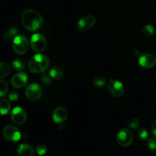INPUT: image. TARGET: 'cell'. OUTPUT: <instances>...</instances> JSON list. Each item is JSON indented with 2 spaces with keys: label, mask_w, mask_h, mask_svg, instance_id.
<instances>
[{
  "label": "cell",
  "mask_w": 156,
  "mask_h": 156,
  "mask_svg": "<svg viewBox=\"0 0 156 156\" xmlns=\"http://www.w3.org/2000/svg\"><path fill=\"white\" fill-rule=\"evenodd\" d=\"M28 82V76L24 72H18L11 79L10 83L13 88H21L27 85Z\"/></svg>",
  "instance_id": "8fae6325"
},
{
  "label": "cell",
  "mask_w": 156,
  "mask_h": 156,
  "mask_svg": "<svg viewBox=\"0 0 156 156\" xmlns=\"http://www.w3.org/2000/svg\"><path fill=\"white\" fill-rule=\"evenodd\" d=\"M29 48V41L24 35H17L12 42V49L18 55H23L27 53Z\"/></svg>",
  "instance_id": "3957f363"
},
{
  "label": "cell",
  "mask_w": 156,
  "mask_h": 156,
  "mask_svg": "<svg viewBox=\"0 0 156 156\" xmlns=\"http://www.w3.org/2000/svg\"><path fill=\"white\" fill-rule=\"evenodd\" d=\"M30 44L32 50L37 53H41L45 50L47 43L44 35L41 34H34L30 37Z\"/></svg>",
  "instance_id": "5b68a950"
},
{
  "label": "cell",
  "mask_w": 156,
  "mask_h": 156,
  "mask_svg": "<svg viewBox=\"0 0 156 156\" xmlns=\"http://www.w3.org/2000/svg\"><path fill=\"white\" fill-rule=\"evenodd\" d=\"M42 88L37 83H31L25 89V96L29 101H35L39 100L42 96Z\"/></svg>",
  "instance_id": "8992f818"
},
{
  "label": "cell",
  "mask_w": 156,
  "mask_h": 156,
  "mask_svg": "<svg viewBox=\"0 0 156 156\" xmlns=\"http://www.w3.org/2000/svg\"><path fill=\"white\" fill-rule=\"evenodd\" d=\"M108 91L115 98H120L123 95L125 91L124 86L121 82L116 79H111L108 84Z\"/></svg>",
  "instance_id": "9c48e42d"
},
{
  "label": "cell",
  "mask_w": 156,
  "mask_h": 156,
  "mask_svg": "<svg viewBox=\"0 0 156 156\" xmlns=\"http://www.w3.org/2000/svg\"><path fill=\"white\" fill-rule=\"evenodd\" d=\"M17 152L19 156H33L34 151L30 145L22 143L18 146Z\"/></svg>",
  "instance_id": "5bb4252c"
},
{
  "label": "cell",
  "mask_w": 156,
  "mask_h": 156,
  "mask_svg": "<svg viewBox=\"0 0 156 156\" xmlns=\"http://www.w3.org/2000/svg\"><path fill=\"white\" fill-rule=\"evenodd\" d=\"M151 129H152V133L155 136H156V120H155L152 123V126H151Z\"/></svg>",
  "instance_id": "f1b7e54d"
},
{
  "label": "cell",
  "mask_w": 156,
  "mask_h": 156,
  "mask_svg": "<svg viewBox=\"0 0 156 156\" xmlns=\"http://www.w3.org/2000/svg\"><path fill=\"white\" fill-rule=\"evenodd\" d=\"M9 91V85L5 80L0 79V98H2L7 94Z\"/></svg>",
  "instance_id": "44dd1931"
},
{
  "label": "cell",
  "mask_w": 156,
  "mask_h": 156,
  "mask_svg": "<svg viewBox=\"0 0 156 156\" xmlns=\"http://www.w3.org/2000/svg\"><path fill=\"white\" fill-rule=\"evenodd\" d=\"M36 152L39 155H44L47 152V147L44 144L38 145L36 147Z\"/></svg>",
  "instance_id": "d4e9b609"
},
{
  "label": "cell",
  "mask_w": 156,
  "mask_h": 156,
  "mask_svg": "<svg viewBox=\"0 0 156 156\" xmlns=\"http://www.w3.org/2000/svg\"><path fill=\"white\" fill-rule=\"evenodd\" d=\"M147 146L150 150L155 151L156 150V136H154L152 138H149V141H148Z\"/></svg>",
  "instance_id": "484cf974"
},
{
  "label": "cell",
  "mask_w": 156,
  "mask_h": 156,
  "mask_svg": "<svg viewBox=\"0 0 156 156\" xmlns=\"http://www.w3.org/2000/svg\"><path fill=\"white\" fill-rule=\"evenodd\" d=\"M17 34H18V29L15 27H12L8 29L7 31L4 34V35H3V39L6 42H9V41L14 39L15 36H17Z\"/></svg>",
  "instance_id": "2e32d148"
},
{
  "label": "cell",
  "mask_w": 156,
  "mask_h": 156,
  "mask_svg": "<svg viewBox=\"0 0 156 156\" xmlns=\"http://www.w3.org/2000/svg\"><path fill=\"white\" fill-rule=\"evenodd\" d=\"M11 119L15 124L21 126L27 120V114L24 108L21 107H15L11 113Z\"/></svg>",
  "instance_id": "30bf717a"
},
{
  "label": "cell",
  "mask_w": 156,
  "mask_h": 156,
  "mask_svg": "<svg viewBox=\"0 0 156 156\" xmlns=\"http://www.w3.org/2000/svg\"><path fill=\"white\" fill-rule=\"evenodd\" d=\"M138 136L143 140H147L149 139V133L145 127H142L138 131Z\"/></svg>",
  "instance_id": "603a6c76"
},
{
  "label": "cell",
  "mask_w": 156,
  "mask_h": 156,
  "mask_svg": "<svg viewBox=\"0 0 156 156\" xmlns=\"http://www.w3.org/2000/svg\"><path fill=\"white\" fill-rule=\"evenodd\" d=\"M63 76V70L60 67H54V68L51 69L50 71V76L51 78H53V79H56V80L62 79Z\"/></svg>",
  "instance_id": "9a60e30c"
},
{
  "label": "cell",
  "mask_w": 156,
  "mask_h": 156,
  "mask_svg": "<svg viewBox=\"0 0 156 156\" xmlns=\"http://www.w3.org/2000/svg\"><path fill=\"white\" fill-rule=\"evenodd\" d=\"M9 98L12 101H15L18 98V93L16 91H11L9 93Z\"/></svg>",
  "instance_id": "4316f807"
},
{
  "label": "cell",
  "mask_w": 156,
  "mask_h": 156,
  "mask_svg": "<svg viewBox=\"0 0 156 156\" xmlns=\"http://www.w3.org/2000/svg\"><path fill=\"white\" fill-rule=\"evenodd\" d=\"M68 112L63 107H58L53 111V120L55 123H61L66 120Z\"/></svg>",
  "instance_id": "4fadbf2b"
},
{
  "label": "cell",
  "mask_w": 156,
  "mask_h": 156,
  "mask_svg": "<svg viewBox=\"0 0 156 156\" xmlns=\"http://www.w3.org/2000/svg\"><path fill=\"white\" fill-rule=\"evenodd\" d=\"M11 110V104L6 99H3L0 101V114L6 115Z\"/></svg>",
  "instance_id": "ac0fdd59"
},
{
  "label": "cell",
  "mask_w": 156,
  "mask_h": 156,
  "mask_svg": "<svg viewBox=\"0 0 156 156\" xmlns=\"http://www.w3.org/2000/svg\"><path fill=\"white\" fill-rule=\"evenodd\" d=\"M41 81H42L44 84H46V85H50V84L51 83V79H50V78L46 74H43V76H41Z\"/></svg>",
  "instance_id": "83f0119b"
},
{
  "label": "cell",
  "mask_w": 156,
  "mask_h": 156,
  "mask_svg": "<svg viewBox=\"0 0 156 156\" xmlns=\"http://www.w3.org/2000/svg\"><path fill=\"white\" fill-rule=\"evenodd\" d=\"M21 22L27 30L36 31L43 24L42 15L35 9H27L21 15Z\"/></svg>",
  "instance_id": "6da1fadb"
},
{
  "label": "cell",
  "mask_w": 156,
  "mask_h": 156,
  "mask_svg": "<svg viewBox=\"0 0 156 156\" xmlns=\"http://www.w3.org/2000/svg\"><path fill=\"white\" fill-rule=\"evenodd\" d=\"M2 135L5 140L10 142H17L21 139V133L19 129L12 125H7L3 128Z\"/></svg>",
  "instance_id": "52a82bcc"
},
{
  "label": "cell",
  "mask_w": 156,
  "mask_h": 156,
  "mask_svg": "<svg viewBox=\"0 0 156 156\" xmlns=\"http://www.w3.org/2000/svg\"><path fill=\"white\" fill-rule=\"evenodd\" d=\"M140 124V121L139 119L137 118H132L128 121L127 126L128 127L130 128V129H136L139 127Z\"/></svg>",
  "instance_id": "cb8c5ba5"
},
{
  "label": "cell",
  "mask_w": 156,
  "mask_h": 156,
  "mask_svg": "<svg viewBox=\"0 0 156 156\" xmlns=\"http://www.w3.org/2000/svg\"><path fill=\"white\" fill-rule=\"evenodd\" d=\"M93 84L97 88H101L106 84V79L103 76H96L93 79Z\"/></svg>",
  "instance_id": "ffe728a7"
},
{
  "label": "cell",
  "mask_w": 156,
  "mask_h": 156,
  "mask_svg": "<svg viewBox=\"0 0 156 156\" xmlns=\"http://www.w3.org/2000/svg\"><path fill=\"white\" fill-rule=\"evenodd\" d=\"M96 18L93 15H87L79 20L77 28L81 32H86L95 24Z\"/></svg>",
  "instance_id": "ba28073f"
},
{
  "label": "cell",
  "mask_w": 156,
  "mask_h": 156,
  "mask_svg": "<svg viewBox=\"0 0 156 156\" xmlns=\"http://www.w3.org/2000/svg\"><path fill=\"white\" fill-rule=\"evenodd\" d=\"M155 33V28L151 24H146L143 28V34L146 37H151Z\"/></svg>",
  "instance_id": "7402d4cb"
},
{
  "label": "cell",
  "mask_w": 156,
  "mask_h": 156,
  "mask_svg": "<svg viewBox=\"0 0 156 156\" xmlns=\"http://www.w3.org/2000/svg\"><path fill=\"white\" fill-rule=\"evenodd\" d=\"M11 73V66L7 62H0V79L9 76Z\"/></svg>",
  "instance_id": "e0dca14e"
},
{
  "label": "cell",
  "mask_w": 156,
  "mask_h": 156,
  "mask_svg": "<svg viewBox=\"0 0 156 156\" xmlns=\"http://www.w3.org/2000/svg\"><path fill=\"white\" fill-rule=\"evenodd\" d=\"M12 68H13V69L16 72L23 71V70H24V69H25L24 62L19 59H15V60L12 62Z\"/></svg>",
  "instance_id": "d6986e66"
},
{
  "label": "cell",
  "mask_w": 156,
  "mask_h": 156,
  "mask_svg": "<svg viewBox=\"0 0 156 156\" xmlns=\"http://www.w3.org/2000/svg\"><path fill=\"white\" fill-rule=\"evenodd\" d=\"M117 143L122 147H128L133 141V135L129 129L123 128L117 132L116 136Z\"/></svg>",
  "instance_id": "277c9868"
},
{
  "label": "cell",
  "mask_w": 156,
  "mask_h": 156,
  "mask_svg": "<svg viewBox=\"0 0 156 156\" xmlns=\"http://www.w3.org/2000/svg\"><path fill=\"white\" fill-rule=\"evenodd\" d=\"M49 64V58L46 55L38 53L30 58L27 64V68L32 73H41L48 69Z\"/></svg>",
  "instance_id": "7a4b0ae2"
},
{
  "label": "cell",
  "mask_w": 156,
  "mask_h": 156,
  "mask_svg": "<svg viewBox=\"0 0 156 156\" xmlns=\"http://www.w3.org/2000/svg\"><path fill=\"white\" fill-rule=\"evenodd\" d=\"M139 63L143 68H153L156 65V57L152 53H144L139 59Z\"/></svg>",
  "instance_id": "7c38bea8"
}]
</instances>
